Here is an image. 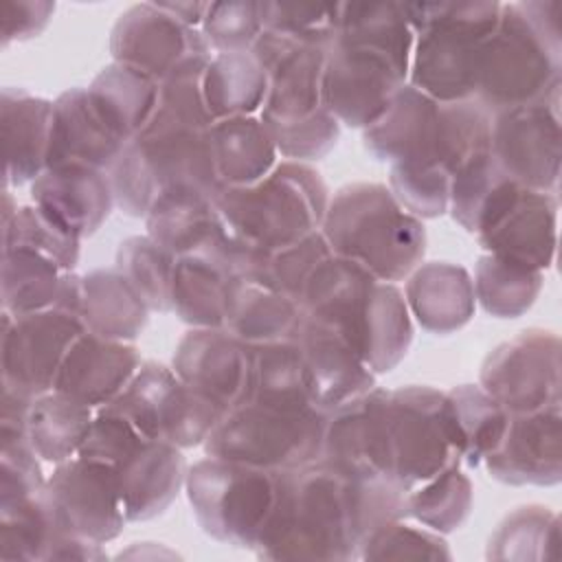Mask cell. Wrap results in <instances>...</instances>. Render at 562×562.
I'll return each instance as SVG.
<instances>
[{"label":"cell","mask_w":562,"mask_h":562,"mask_svg":"<svg viewBox=\"0 0 562 562\" xmlns=\"http://www.w3.org/2000/svg\"><path fill=\"white\" fill-rule=\"evenodd\" d=\"M415 33L402 2H340L327 48L323 103L349 127H369L406 83Z\"/></svg>","instance_id":"6da1fadb"},{"label":"cell","mask_w":562,"mask_h":562,"mask_svg":"<svg viewBox=\"0 0 562 562\" xmlns=\"http://www.w3.org/2000/svg\"><path fill=\"white\" fill-rule=\"evenodd\" d=\"M562 7L553 0L505 2L485 40L476 97L490 114L529 105H560L562 86Z\"/></svg>","instance_id":"7a4b0ae2"},{"label":"cell","mask_w":562,"mask_h":562,"mask_svg":"<svg viewBox=\"0 0 562 562\" xmlns=\"http://www.w3.org/2000/svg\"><path fill=\"white\" fill-rule=\"evenodd\" d=\"M351 483L325 461L277 472L270 518L252 549L266 560L358 558Z\"/></svg>","instance_id":"3957f363"},{"label":"cell","mask_w":562,"mask_h":562,"mask_svg":"<svg viewBox=\"0 0 562 562\" xmlns=\"http://www.w3.org/2000/svg\"><path fill=\"white\" fill-rule=\"evenodd\" d=\"M321 233L331 255L356 261L378 281L406 279L424 259L426 228L380 182H353L334 193Z\"/></svg>","instance_id":"277c9868"},{"label":"cell","mask_w":562,"mask_h":562,"mask_svg":"<svg viewBox=\"0 0 562 562\" xmlns=\"http://www.w3.org/2000/svg\"><path fill=\"white\" fill-rule=\"evenodd\" d=\"M402 9L415 33L411 86L437 103L474 99L481 50L496 29L501 2H402Z\"/></svg>","instance_id":"5b68a950"},{"label":"cell","mask_w":562,"mask_h":562,"mask_svg":"<svg viewBox=\"0 0 562 562\" xmlns=\"http://www.w3.org/2000/svg\"><path fill=\"white\" fill-rule=\"evenodd\" d=\"M329 191L307 162L281 160L261 180L246 187H222L217 215L231 237L248 248L270 250L321 231Z\"/></svg>","instance_id":"8992f818"},{"label":"cell","mask_w":562,"mask_h":562,"mask_svg":"<svg viewBox=\"0 0 562 562\" xmlns=\"http://www.w3.org/2000/svg\"><path fill=\"white\" fill-rule=\"evenodd\" d=\"M325 417L314 406L241 402L204 441V452L270 472L301 468L321 459Z\"/></svg>","instance_id":"52a82bcc"},{"label":"cell","mask_w":562,"mask_h":562,"mask_svg":"<svg viewBox=\"0 0 562 562\" xmlns=\"http://www.w3.org/2000/svg\"><path fill=\"white\" fill-rule=\"evenodd\" d=\"M184 487L206 536L241 549L257 547L274 505L277 472L206 454L187 468Z\"/></svg>","instance_id":"ba28073f"},{"label":"cell","mask_w":562,"mask_h":562,"mask_svg":"<svg viewBox=\"0 0 562 562\" xmlns=\"http://www.w3.org/2000/svg\"><path fill=\"white\" fill-rule=\"evenodd\" d=\"M83 323L57 307L11 316L2 312V391L33 402L55 389L61 362Z\"/></svg>","instance_id":"9c48e42d"},{"label":"cell","mask_w":562,"mask_h":562,"mask_svg":"<svg viewBox=\"0 0 562 562\" xmlns=\"http://www.w3.org/2000/svg\"><path fill=\"white\" fill-rule=\"evenodd\" d=\"M389 441L391 476L406 492L461 463L446 428L443 393L432 386L389 391Z\"/></svg>","instance_id":"30bf717a"},{"label":"cell","mask_w":562,"mask_h":562,"mask_svg":"<svg viewBox=\"0 0 562 562\" xmlns=\"http://www.w3.org/2000/svg\"><path fill=\"white\" fill-rule=\"evenodd\" d=\"M560 338L525 329L501 342L481 367V389L509 415L560 404Z\"/></svg>","instance_id":"8fae6325"},{"label":"cell","mask_w":562,"mask_h":562,"mask_svg":"<svg viewBox=\"0 0 562 562\" xmlns=\"http://www.w3.org/2000/svg\"><path fill=\"white\" fill-rule=\"evenodd\" d=\"M492 156L518 184L558 195L560 105L529 103L492 114Z\"/></svg>","instance_id":"7c38bea8"},{"label":"cell","mask_w":562,"mask_h":562,"mask_svg":"<svg viewBox=\"0 0 562 562\" xmlns=\"http://www.w3.org/2000/svg\"><path fill=\"white\" fill-rule=\"evenodd\" d=\"M46 490L55 516L68 533L105 544L114 540L127 522L116 474L105 463L77 454L55 465Z\"/></svg>","instance_id":"4fadbf2b"},{"label":"cell","mask_w":562,"mask_h":562,"mask_svg":"<svg viewBox=\"0 0 562 562\" xmlns=\"http://www.w3.org/2000/svg\"><path fill=\"white\" fill-rule=\"evenodd\" d=\"M321 461L347 479H393L386 389L373 386L327 413Z\"/></svg>","instance_id":"5bb4252c"},{"label":"cell","mask_w":562,"mask_h":562,"mask_svg":"<svg viewBox=\"0 0 562 562\" xmlns=\"http://www.w3.org/2000/svg\"><path fill=\"white\" fill-rule=\"evenodd\" d=\"M110 53L116 64L132 66L158 83L182 61L213 55L200 29L182 24L158 2L134 4L119 15L110 33Z\"/></svg>","instance_id":"9a60e30c"},{"label":"cell","mask_w":562,"mask_h":562,"mask_svg":"<svg viewBox=\"0 0 562 562\" xmlns=\"http://www.w3.org/2000/svg\"><path fill=\"white\" fill-rule=\"evenodd\" d=\"M487 474L509 485H555L562 479L560 404L509 415L505 435L483 459Z\"/></svg>","instance_id":"2e32d148"},{"label":"cell","mask_w":562,"mask_h":562,"mask_svg":"<svg viewBox=\"0 0 562 562\" xmlns=\"http://www.w3.org/2000/svg\"><path fill=\"white\" fill-rule=\"evenodd\" d=\"M292 340L303 360L310 402L321 413H331L375 386V373L340 331L303 316Z\"/></svg>","instance_id":"e0dca14e"},{"label":"cell","mask_w":562,"mask_h":562,"mask_svg":"<svg viewBox=\"0 0 562 562\" xmlns=\"http://www.w3.org/2000/svg\"><path fill=\"white\" fill-rule=\"evenodd\" d=\"M132 140H136L151 169L158 195L178 187L200 189L211 195L222 191L209 130L191 127L156 108L149 123Z\"/></svg>","instance_id":"ac0fdd59"},{"label":"cell","mask_w":562,"mask_h":562,"mask_svg":"<svg viewBox=\"0 0 562 562\" xmlns=\"http://www.w3.org/2000/svg\"><path fill=\"white\" fill-rule=\"evenodd\" d=\"M176 375L228 411L246 400L250 347L224 327H193L173 353Z\"/></svg>","instance_id":"d6986e66"},{"label":"cell","mask_w":562,"mask_h":562,"mask_svg":"<svg viewBox=\"0 0 562 562\" xmlns=\"http://www.w3.org/2000/svg\"><path fill=\"white\" fill-rule=\"evenodd\" d=\"M558 195L520 187L509 206L481 233L479 246L485 252L507 257L547 270L555 257Z\"/></svg>","instance_id":"ffe728a7"},{"label":"cell","mask_w":562,"mask_h":562,"mask_svg":"<svg viewBox=\"0 0 562 562\" xmlns=\"http://www.w3.org/2000/svg\"><path fill=\"white\" fill-rule=\"evenodd\" d=\"M112 470L130 522L160 516L173 503L187 479L182 448L149 437L138 441Z\"/></svg>","instance_id":"44dd1931"},{"label":"cell","mask_w":562,"mask_h":562,"mask_svg":"<svg viewBox=\"0 0 562 562\" xmlns=\"http://www.w3.org/2000/svg\"><path fill=\"white\" fill-rule=\"evenodd\" d=\"M31 198L79 239L94 235L116 204L108 173L77 162L46 167L31 182Z\"/></svg>","instance_id":"7402d4cb"},{"label":"cell","mask_w":562,"mask_h":562,"mask_svg":"<svg viewBox=\"0 0 562 562\" xmlns=\"http://www.w3.org/2000/svg\"><path fill=\"white\" fill-rule=\"evenodd\" d=\"M138 367L140 353L134 345L83 331L70 345L53 391L101 408L127 386Z\"/></svg>","instance_id":"603a6c76"},{"label":"cell","mask_w":562,"mask_h":562,"mask_svg":"<svg viewBox=\"0 0 562 562\" xmlns=\"http://www.w3.org/2000/svg\"><path fill=\"white\" fill-rule=\"evenodd\" d=\"M147 235L180 255L220 252L226 259L228 233L217 215L215 195L178 187L162 191L145 215Z\"/></svg>","instance_id":"cb8c5ba5"},{"label":"cell","mask_w":562,"mask_h":562,"mask_svg":"<svg viewBox=\"0 0 562 562\" xmlns=\"http://www.w3.org/2000/svg\"><path fill=\"white\" fill-rule=\"evenodd\" d=\"M55 103L7 86L0 97L4 189L33 182L48 167Z\"/></svg>","instance_id":"d4e9b609"},{"label":"cell","mask_w":562,"mask_h":562,"mask_svg":"<svg viewBox=\"0 0 562 562\" xmlns=\"http://www.w3.org/2000/svg\"><path fill=\"white\" fill-rule=\"evenodd\" d=\"M439 103L404 83L391 99L386 110L364 127V149L382 162L430 160Z\"/></svg>","instance_id":"484cf974"},{"label":"cell","mask_w":562,"mask_h":562,"mask_svg":"<svg viewBox=\"0 0 562 562\" xmlns=\"http://www.w3.org/2000/svg\"><path fill=\"white\" fill-rule=\"evenodd\" d=\"M48 167L88 165L108 171L125 143L103 123L86 88H68L55 101Z\"/></svg>","instance_id":"4316f807"},{"label":"cell","mask_w":562,"mask_h":562,"mask_svg":"<svg viewBox=\"0 0 562 562\" xmlns=\"http://www.w3.org/2000/svg\"><path fill=\"white\" fill-rule=\"evenodd\" d=\"M408 312L432 334H452L470 323L476 307L474 283L463 266L448 261L419 263L406 281Z\"/></svg>","instance_id":"83f0119b"},{"label":"cell","mask_w":562,"mask_h":562,"mask_svg":"<svg viewBox=\"0 0 562 562\" xmlns=\"http://www.w3.org/2000/svg\"><path fill=\"white\" fill-rule=\"evenodd\" d=\"M378 279L356 261L329 255L307 279L299 307L307 321L340 331L349 342L362 305Z\"/></svg>","instance_id":"f1b7e54d"},{"label":"cell","mask_w":562,"mask_h":562,"mask_svg":"<svg viewBox=\"0 0 562 562\" xmlns=\"http://www.w3.org/2000/svg\"><path fill=\"white\" fill-rule=\"evenodd\" d=\"M411 342L413 321L402 290L395 283L375 281L353 329V349L380 375L404 360Z\"/></svg>","instance_id":"f546056e"},{"label":"cell","mask_w":562,"mask_h":562,"mask_svg":"<svg viewBox=\"0 0 562 562\" xmlns=\"http://www.w3.org/2000/svg\"><path fill=\"white\" fill-rule=\"evenodd\" d=\"M241 281L220 252H191L176 259L171 312L191 327H224L231 292Z\"/></svg>","instance_id":"4dcf8cb0"},{"label":"cell","mask_w":562,"mask_h":562,"mask_svg":"<svg viewBox=\"0 0 562 562\" xmlns=\"http://www.w3.org/2000/svg\"><path fill=\"white\" fill-rule=\"evenodd\" d=\"M329 255L331 250L321 231L299 241L270 248V250L248 248L246 244L237 241L235 255H233V272L241 281L263 285L299 303V296L307 279Z\"/></svg>","instance_id":"1f68e13d"},{"label":"cell","mask_w":562,"mask_h":562,"mask_svg":"<svg viewBox=\"0 0 562 562\" xmlns=\"http://www.w3.org/2000/svg\"><path fill=\"white\" fill-rule=\"evenodd\" d=\"M149 307L116 268H99L81 274L79 321L86 331L132 342L147 325Z\"/></svg>","instance_id":"d6a6232c"},{"label":"cell","mask_w":562,"mask_h":562,"mask_svg":"<svg viewBox=\"0 0 562 562\" xmlns=\"http://www.w3.org/2000/svg\"><path fill=\"white\" fill-rule=\"evenodd\" d=\"M86 90L103 123L123 143L136 138L158 108V81L116 61L101 68Z\"/></svg>","instance_id":"836d02e7"},{"label":"cell","mask_w":562,"mask_h":562,"mask_svg":"<svg viewBox=\"0 0 562 562\" xmlns=\"http://www.w3.org/2000/svg\"><path fill=\"white\" fill-rule=\"evenodd\" d=\"M209 136L222 187L252 184L277 167V145L259 116H233L215 121Z\"/></svg>","instance_id":"e575fe53"},{"label":"cell","mask_w":562,"mask_h":562,"mask_svg":"<svg viewBox=\"0 0 562 562\" xmlns=\"http://www.w3.org/2000/svg\"><path fill=\"white\" fill-rule=\"evenodd\" d=\"M520 187L505 173L490 149L470 158L454 173L448 211L457 224L476 235L509 206Z\"/></svg>","instance_id":"d590c367"},{"label":"cell","mask_w":562,"mask_h":562,"mask_svg":"<svg viewBox=\"0 0 562 562\" xmlns=\"http://www.w3.org/2000/svg\"><path fill=\"white\" fill-rule=\"evenodd\" d=\"M443 417L452 448L470 468L496 450L509 422V413L481 384H461L443 393Z\"/></svg>","instance_id":"8d00e7d4"},{"label":"cell","mask_w":562,"mask_h":562,"mask_svg":"<svg viewBox=\"0 0 562 562\" xmlns=\"http://www.w3.org/2000/svg\"><path fill=\"white\" fill-rule=\"evenodd\" d=\"M301 318L303 314L294 299L250 281H237L228 299L224 329L244 345L255 347L292 340Z\"/></svg>","instance_id":"74e56055"},{"label":"cell","mask_w":562,"mask_h":562,"mask_svg":"<svg viewBox=\"0 0 562 562\" xmlns=\"http://www.w3.org/2000/svg\"><path fill=\"white\" fill-rule=\"evenodd\" d=\"M202 88L213 121L255 116L268 94V72L252 50L213 53Z\"/></svg>","instance_id":"f35d334b"},{"label":"cell","mask_w":562,"mask_h":562,"mask_svg":"<svg viewBox=\"0 0 562 562\" xmlns=\"http://www.w3.org/2000/svg\"><path fill=\"white\" fill-rule=\"evenodd\" d=\"M92 419L94 415L88 404L50 391L29 404L26 437L44 463L59 465L79 454Z\"/></svg>","instance_id":"ab89813d"},{"label":"cell","mask_w":562,"mask_h":562,"mask_svg":"<svg viewBox=\"0 0 562 562\" xmlns=\"http://www.w3.org/2000/svg\"><path fill=\"white\" fill-rule=\"evenodd\" d=\"M2 250L24 248L55 261L61 270H75L79 261V237L37 204L18 206L11 191H2Z\"/></svg>","instance_id":"60d3db41"},{"label":"cell","mask_w":562,"mask_h":562,"mask_svg":"<svg viewBox=\"0 0 562 562\" xmlns=\"http://www.w3.org/2000/svg\"><path fill=\"white\" fill-rule=\"evenodd\" d=\"M64 531L46 487L33 496L0 501V558L4 562L48 560Z\"/></svg>","instance_id":"b9f144b4"},{"label":"cell","mask_w":562,"mask_h":562,"mask_svg":"<svg viewBox=\"0 0 562 562\" xmlns=\"http://www.w3.org/2000/svg\"><path fill=\"white\" fill-rule=\"evenodd\" d=\"M244 402H261L285 408L312 406L303 360L294 340L250 347V371Z\"/></svg>","instance_id":"7bdbcfd3"},{"label":"cell","mask_w":562,"mask_h":562,"mask_svg":"<svg viewBox=\"0 0 562 562\" xmlns=\"http://www.w3.org/2000/svg\"><path fill=\"white\" fill-rule=\"evenodd\" d=\"M474 296L496 318H518L538 299L544 272L520 261L485 252L474 268Z\"/></svg>","instance_id":"ee69618b"},{"label":"cell","mask_w":562,"mask_h":562,"mask_svg":"<svg viewBox=\"0 0 562 562\" xmlns=\"http://www.w3.org/2000/svg\"><path fill=\"white\" fill-rule=\"evenodd\" d=\"M64 272L66 270H61L55 261L37 252L24 248L2 250V312L11 316H24L55 307Z\"/></svg>","instance_id":"f6af8a7d"},{"label":"cell","mask_w":562,"mask_h":562,"mask_svg":"<svg viewBox=\"0 0 562 562\" xmlns=\"http://www.w3.org/2000/svg\"><path fill=\"white\" fill-rule=\"evenodd\" d=\"M490 560H555L560 555L558 514L542 505H522L505 516L487 542Z\"/></svg>","instance_id":"bcb514c9"},{"label":"cell","mask_w":562,"mask_h":562,"mask_svg":"<svg viewBox=\"0 0 562 562\" xmlns=\"http://www.w3.org/2000/svg\"><path fill=\"white\" fill-rule=\"evenodd\" d=\"M178 389L180 378L173 369L147 360L108 406L123 413L145 437L162 439Z\"/></svg>","instance_id":"7dc6e473"},{"label":"cell","mask_w":562,"mask_h":562,"mask_svg":"<svg viewBox=\"0 0 562 562\" xmlns=\"http://www.w3.org/2000/svg\"><path fill=\"white\" fill-rule=\"evenodd\" d=\"M459 465L441 470L406 496V514L437 533L457 531L472 509V483Z\"/></svg>","instance_id":"c3c4849f"},{"label":"cell","mask_w":562,"mask_h":562,"mask_svg":"<svg viewBox=\"0 0 562 562\" xmlns=\"http://www.w3.org/2000/svg\"><path fill=\"white\" fill-rule=\"evenodd\" d=\"M176 255L149 235H134L116 250V270L138 292L149 312H171Z\"/></svg>","instance_id":"681fc988"},{"label":"cell","mask_w":562,"mask_h":562,"mask_svg":"<svg viewBox=\"0 0 562 562\" xmlns=\"http://www.w3.org/2000/svg\"><path fill=\"white\" fill-rule=\"evenodd\" d=\"M452 176L430 160L393 162L389 189L404 211L419 220H432L448 211Z\"/></svg>","instance_id":"f907efd6"},{"label":"cell","mask_w":562,"mask_h":562,"mask_svg":"<svg viewBox=\"0 0 562 562\" xmlns=\"http://www.w3.org/2000/svg\"><path fill=\"white\" fill-rule=\"evenodd\" d=\"M263 31L303 46L329 48L338 29L340 2H261Z\"/></svg>","instance_id":"816d5d0a"},{"label":"cell","mask_w":562,"mask_h":562,"mask_svg":"<svg viewBox=\"0 0 562 562\" xmlns=\"http://www.w3.org/2000/svg\"><path fill=\"white\" fill-rule=\"evenodd\" d=\"M362 560H450L452 551L441 533L400 520L384 522L371 531L360 549Z\"/></svg>","instance_id":"f5cc1de1"},{"label":"cell","mask_w":562,"mask_h":562,"mask_svg":"<svg viewBox=\"0 0 562 562\" xmlns=\"http://www.w3.org/2000/svg\"><path fill=\"white\" fill-rule=\"evenodd\" d=\"M213 55H200L182 61L158 83V110L169 116L198 127L211 130L215 123L204 101V72Z\"/></svg>","instance_id":"db71d44e"},{"label":"cell","mask_w":562,"mask_h":562,"mask_svg":"<svg viewBox=\"0 0 562 562\" xmlns=\"http://www.w3.org/2000/svg\"><path fill=\"white\" fill-rule=\"evenodd\" d=\"M200 31L213 53L250 50L263 31L261 2H209Z\"/></svg>","instance_id":"11a10c76"},{"label":"cell","mask_w":562,"mask_h":562,"mask_svg":"<svg viewBox=\"0 0 562 562\" xmlns=\"http://www.w3.org/2000/svg\"><path fill=\"white\" fill-rule=\"evenodd\" d=\"M226 413V406L180 380V389L173 397L162 439L171 441L178 448L204 446V441L213 435Z\"/></svg>","instance_id":"9f6ffc18"},{"label":"cell","mask_w":562,"mask_h":562,"mask_svg":"<svg viewBox=\"0 0 562 562\" xmlns=\"http://www.w3.org/2000/svg\"><path fill=\"white\" fill-rule=\"evenodd\" d=\"M266 127L277 145V151L296 162L327 156L340 136V123L327 108L290 123H274Z\"/></svg>","instance_id":"6f0895ef"},{"label":"cell","mask_w":562,"mask_h":562,"mask_svg":"<svg viewBox=\"0 0 562 562\" xmlns=\"http://www.w3.org/2000/svg\"><path fill=\"white\" fill-rule=\"evenodd\" d=\"M105 173L110 178L116 206L125 215L145 217L158 198V184L136 140L125 143L119 158Z\"/></svg>","instance_id":"680465c9"},{"label":"cell","mask_w":562,"mask_h":562,"mask_svg":"<svg viewBox=\"0 0 562 562\" xmlns=\"http://www.w3.org/2000/svg\"><path fill=\"white\" fill-rule=\"evenodd\" d=\"M143 439L145 435L123 413L105 404L97 408L79 457L114 468Z\"/></svg>","instance_id":"91938a15"},{"label":"cell","mask_w":562,"mask_h":562,"mask_svg":"<svg viewBox=\"0 0 562 562\" xmlns=\"http://www.w3.org/2000/svg\"><path fill=\"white\" fill-rule=\"evenodd\" d=\"M55 13L53 2L42 0H4L2 2V46L37 37Z\"/></svg>","instance_id":"94428289"},{"label":"cell","mask_w":562,"mask_h":562,"mask_svg":"<svg viewBox=\"0 0 562 562\" xmlns=\"http://www.w3.org/2000/svg\"><path fill=\"white\" fill-rule=\"evenodd\" d=\"M158 7L162 11H167L169 15H173L176 20H180L182 24L200 29L209 2H191V0H184V2H158Z\"/></svg>","instance_id":"6125c7cd"}]
</instances>
